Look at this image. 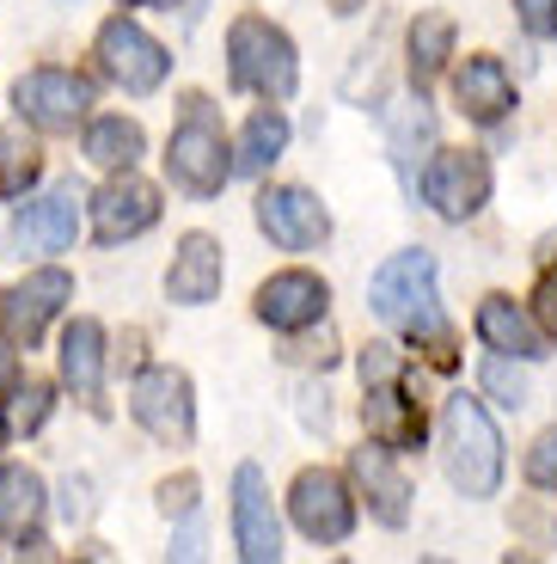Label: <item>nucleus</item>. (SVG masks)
Masks as SVG:
<instances>
[{
  "instance_id": "obj_22",
  "label": "nucleus",
  "mask_w": 557,
  "mask_h": 564,
  "mask_svg": "<svg viewBox=\"0 0 557 564\" xmlns=\"http://www.w3.org/2000/svg\"><path fill=\"white\" fill-rule=\"evenodd\" d=\"M282 148H288V117L282 111H251L245 135H239V148H233V172L258 178V172H270L282 160Z\"/></svg>"
},
{
  "instance_id": "obj_28",
  "label": "nucleus",
  "mask_w": 557,
  "mask_h": 564,
  "mask_svg": "<svg viewBox=\"0 0 557 564\" xmlns=\"http://www.w3.org/2000/svg\"><path fill=\"white\" fill-rule=\"evenodd\" d=\"M43 417H50V387L25 381V387H13V393H7V411H0V430H13V436H31V430H37Z\"/></svg>"
},
{
  "instance_id": "obj_7",
  "label": "nucleus",
  "mask_w": 557,
  "mask_h": 564,
  "mask_svg": "<svg viewBox=\"0 0 557 564\" xmlns=\"http://www.w3.org/2000/svg\"><path fill=\"white\" fill-rule=\"evenodd\" d=\"M98 62H105V74H111L123 93H135V99L154 93V86L172 74V56L135 25V19H111V25L98 31Z\"/></svg>"
},
{
  "instance_id": "obj_33",
  "label": "nucleus",
  "mask_w": 557,
  "mask_h": 564,
  "mask_svg": "<svg viewBox=\"0 0 557 564\" xmlns=\"http://www.w3.org/2000/svg\"><path fill=\"white\" fill-rule=\"evenodd\" d=\"M196 497V479H178V485H160V503H166V516H184Z\"/></svg>"
},
{
  "instance_id": "obj_32",
  "label": "nucleus",
  "mask_w": 557,
  "mask_h": 564,
  "mask_svg": "<svg viewBox=\"0 0 557 564\" xmlns=\"http://www.w3.org/2000/svg\"><path fill=\"white\" fill-rule=\"evenodd\" d=\"M398 375V356H392V344H368L362 350V381L374 387V381H392Z\"/></svg>"
},
{
  "instance_id": "obj_18",
  "label": "nucleus",
  "mask_w": 557,
  "mask_h": 564,
  "mask_svg": "<svg viewBox=\"0 0 557 564\" xmlns=\"http://www.w3.org/2000/svg\"><path fill=\"white\" fill-rule=\"evenodd\" d=\"M221 276H227L221 246H215L209 234H184L178 258H172V270H166V295L178 301V307H209V301L221 295Z\"/></svg>"
},
{
  "instance_id": "obj_1",
  "label": "nucleus",
  "mask_w": 557,
  "mask_h": 564,
  "mask_svg": "<svg viewBox=\"0 0 557 564\" xmlns=\"http://www.w3.org/2000/svg\"><path fill=\"white\" fill-rule=\"evenodd\" d=\"M441 460L460 497H496L502 485V436L472 393H447L441 405Z\"/></svg>"
},
{
  "instance_id": "obj_36",
  "label": "nucleus",
  "mask_w": 557,
  "mask_h": 564,
  "mask_svg": "<svg viewBox=\"0 0 557 564\" xmlns=\"http://www.w3.org/2000/svg\"><path fill=\"white\" fill-rule=\"evenodd\" d=\"M545 258H551V282H557V240H551V252H545Z\"/></svg>"
},
{
  "instance_id": "obj_2",
  "label": "nucleus",
  "mask_w": 557,
  "mask_h": 564,
  "mask_svg": "<svg viewBox=\"0 0 557 564\" xmlns=\"http://www.w3.org/2000/svg\"><path fill=\"white\" fill-rule=\"evenodd\" d=\"M374 313L404 332V338H441V301H435V258L429 252H398L374 270L368 289Z\"/></svg>"
},
{
  "instance_id": "obj_4",
  "label": "nucleus",
  "mask_w": 557,
  "mask_h": 564,
  "mask_svg": "<svg viewBox=\"0 0 557 564\" xmlns=\"http://www.w3.org/2000/svg\"><path fill=\"white\" fill-rule=\"evenodd\" d=\"M166 172H172L178 191H190V197H221V184L233 178V148H227V135H221V123H215L209 99H190L184 123L172 129Z\"/></svg>"
},
{
  "instance_id": "obj_37",
  "label": "nucleus",
  "mask_w": 557,
  "mask_h": 564,
  "mask_svg": "<svg viewBox=\"0 0 557 564\" xmlns=\"http://www.w3.org/2000/svg\"><path fill=\"white\" fill-rule=\"evenodd\" d=\"M117 7H141V0H117Z\"/></svg>"
},
{
  "instance_id": "obj_23",
  "label": "nucleus",
  "mask_w": 557,
  "mask_h": 564,
  "mask_svg": "<svg viewBox=\"0 0 557 564\" xmlns=\"http://www.w3.org/2000/svg\"><path fill=\"white\" fill-rule=\"evenodd\" d=\"M86 160L105 172H129L141 160V123H129V117H92L86 123Z\"/></svg>"
},
{
  "instance_id": "obj_35",
  "label": "nucleus",
  "mask_w": 557,
  "mask_h": 564,
  "mask_svg": "<svg viewBox=\"0 0 557 564\" xmlns=\"http://www.w3.org/2000/svg\"><path fill=\"white\" fill-rule=\"evenodd\" d=\"M7 375H13V344L0 338V381H7Z\"/></svg>"
},
{
  "instance_id": "obj_29",
  "label": "nucleus",
  "mask_w": 557,
  "mask_h": 564,
  "mask_svg": "<svg viewBox=\"0 0 557 564\" xmlns=\"http://www.w3.org/2000/svg\"><path fill=\"white\" fill-rule=\"evenodd\" d=\"M484 387L496 393V405H509V411H521L533 399L527 375H521V368H509V362H484Z\"/></svg>"
},
{
  "instance_id": "obj_38",
  "label": "nucleus",
  "mask_w": 557,
  "mask_h": 564,
  "mask_svg": "<svg viewBox=\"0 0 557 564\" xmlns=\"http://www.w3.org/2000/svg\"><path fill=\"white\" fill-rule=\"evenodd\" d=\"M196 7H203V0H196Z\"/></svg>"
},
{
  "instance_id": "obj_31",
  "label": "nucleus",
  "mask_w": 557,
  "mask_h": 564,
  "mask_svg": "<svg viewBox=\"0 0 557 564\" xmlns=\"http://www.w3.org/2000/svg\"><path fill=\"white\" fill-rule=\"evenodd\" d=\"M515 13L533 37H557V0H515Z\"/></svg>"
},
{
  "instance_id": "obj_26",
  "label": "nucleus",
  "mask_w": 557,
  "mask_h": 564,
  "mask_svg": "<svg viewBox=\"0 0 557 564\" xmlns=\"http://www.w3.org/2000/svg\"><path fill=\"white\" fill-rule=\"evenodd\" d=\"M411 80H435V74L447 68V56H454V19L447 13H423L417 25H411Z\"/></svg>"
},
{
  "instance_id": "obj_30",
  "label": "nucleus",
  "mask_w": 557,
  "mask_h": 564,
  "mask_svg": "<svg viewBox=\"0 0 557 564\" xmlns=\"http://www.w3.org/2000/svg\"><path fill=\"white\" fill-rule=\"evenodd\" d=\"M527 479L539 485V491H557V430H545L527 448Z\"/></svg>"
},
{
  "instance_id": "obj_24",
  "label": "nucleus",
  "mask_w": 557,
  "mask_h": 564,
  "mask_svg": "<svg viewBox=\"0 0 557 564\" xmlns=\"http://www.w3.org/2000/svg\"><path fill=\"white\" fill-rule=\"evenodd\" d=\"M37 516H43V479L31 466H7L0 473V534L25 540Z\"/></svg>"
},
{
  "instance_id": "obj_19",
  "label": "nucleus",
  "mask_w": 557,
  "mask_h": 564,
  "mask_svg": "<svg viewBox=\"0 0 557 564\" xmlns=\"http://www.w3.org/2000/svg\"><path fill=\"white\" fill-rule=\"evenodd\" d=\"M454 105H460L472 123H502V117L515 111V86L502 74L496 56H472L460 74H454Z\"/></svg>"
},
{
  "instance_id": "obj_5",
  "label": "nucleus",
  "mask_w": 557,
  "mask_h": 564,
  "mask_svg": "<svg viewBox=\"0 0 557 564\" xmlns=\"http://www.w3.org/2000/svg\"><path fill=\"white\" fill-rule=\"evenodd\" d=\"M423 197L435 203V215L447 221H472L490 203V160L478 148H441L423 172Z\"/></svg>"
},
{
  "instance_id": "obj_14",
  "label": "nucleus",
  "mask_w": 557,
  "mask_h": 564,
  "mask_svg": "<svg viewBox=\"0 0 557 564\" xmlns=\"http://www.w3.org/2000/svg\"><path fill=\"white\" fill-rule=\"evenodd\" d=\"M160 221V191L154 184H141V178H111L105 191L92 197V234L105 246H123L135 240V234H148V227Z\"/></svg>"
},
{
  "instance_id": "obj_12",
  "label": "nucleus",
  "mask_w": 557,
  "mask_h": 564,
  "mask_svg": "<svg viewBox=\"0 0 557 564\" xmlns=\"http://www.w3.org/2000/svg\"><path fill=\"white\" fill-rule=\"evenodd\" d=\"M80 191L74 184H62V191H50V197L25 203L13 221V252L19 258H50V252H68L74 234H80Z\"/></svg>"
},
{
  "instance_id": "obj_11",
  "label": "nucleus",
  "mask_w": 557,
  "mask_h": 564,
  "mask_svg": "<svg viewBox=\"0 0 557 564\" xmlns=\"http://www.w3.org/2000/svg\"><path fill=\"white\" fill-rule=\"evenodd\" d=\"M258 227H264L282 252H313V246L331 234V215H325V203L313 197V191H301V184H270L264 197H258Z\"/></svg>"
},
{
  "instance_id": "obj_21",
  "label": "nucleus",
  "mask_w": 557,
  "mask_h": 564,
  "mask_svg": "<svg viewBox=\"0 0 557 564\" xmlns=\"http://www.w3.org/2000/svg\"><path fill=\"white\" fill-rule=\"evenodd\" d=\"M62 381L74 393H98L105 387V325L98 319H74L62 332Z\"/></svg>"
},
{
  "instance_id": "obj_6",
  "label": "nucleus",
  "mask_w": 557,
  "mask_h": 564,
  "mask_svg": "<svg viewBox=\"0 0 557 564\" xmlns=\"http://www.w3.org/2000/svg\"><path fill=\"white\" fill-rule=\"evenodd\" d=\"M288 516L294 528L307 540H319V546H343L349 534H356V497H349V485L337 479V473H301L288 491Z\"/></svg>"
},
{
  "instance_id": "obj_8",
  "label": "nucleus",
  "mask_w": 557,
  "mask_h": 564,
  "mask_svg": "<svg viewBox=\"0 0 557 564\" xmlns=\"http://www.w3.org/2000/svg\"><path fill=\"white\" fill-rule=\"evenodd\" d=\"M129 411H135V423H141L154 442H190V430H196V399H190L184 368H148V375L135 381Z\"/></svg>"
},
{
  "instance_id": "obj_25",
  "label": "nucleus",
  "mask_w": 557,
  "mask_h": 564,
  "mask_svg": "<svg viewBox=\"0 0 557 564\" xmlns=\"http://www.w3.org/2000/svg\"><path fill=\"white\" fill-rule=\"evenodd\" d=\"M386 141H392V160H398V166L423 160V148L435 141V111H429L423 93H411V99H398L386 111Z\"/></svg>"
},
{
  "instance_id": "obj_3",
  "label": "nucleus",
  "mask_w": 557,
  "mask_h": 564,
  "mask_svg": "<svg viewBox=\"0 0 557 564\" xmlns=\"http://www.w3.org/2000/svg\"><path fill=\"white\" fill-rule=\"evenodd\" d=\"M227 74H233V86L264 93V99H294V86H301L294 43L258 13L233 19V31H227Z\"/></svg>"
},
{
  "instance_id": "obj_9",
  "label": "nucleus",
  "mask_w": 557,
  "mask_h": 564,
  "mask_svg": "<svg viewBox=\"0 0 557 564\" xmlns=\"http://www.w3.org/2000/svg\"><path fill=\"white\" fill-rule=\"evenodd\" d=\"M13 105L37 129H56L62 135V129H74L86 111H92V86H86L80 74H68V68H31V74H19Z\"/></svg>"
},
{
  "instance_id": "obj_17",
  "label": "nucleus",
  "mask_w": 557,
  "mask_h": 564,
  "mask_svg": "<svg viewBox=\"0 0 557 564\" xmlns=\"http://www.w3.org/2000/svg\"><path fill=\"white\" fill-rule=\"evenodd\" d=\"M349 473H356V485H362L368 509H374V522L404 528V516H411V485H404V473H398V460H392L386 442L356 448V454H349Z\"/></svg>"
},
{
  "instance_id": "obj_20",
  "label": "nucleus",
  "mask_w": 557,
  "mask_h": 564,
  "mask_svg": "<svg viewBox=\"0 0 557 564\" xmlns=\"http://www.w3.org/2000/svg\"><path fill=\"white\" fill-rule=\"evenodd\" d=\"M362 417H368V436L386 442V448H417L423 442V411L398 393L392 381H374L362 399Z\"/></svg>"
},
{
  "instance_id": "obj_10",
  "label": "nucleus",
  "mask_w": 557,
  "mask_h": 564,
  "mask_svg": "<svg viewBox=\"0 0 557 564\" xmlns=\"http://www.w3.org/2000/svg\"><path fill=\"white\" fill-rule=\"evenodd\" d=\"M233 540H239V558L245 564H276L282 558L276 503H270V485L251 460L233 473Z\"/></svg>"
},
{
  "instance_id": "obj_34",
  "label": "nucleus",
  "mask_w": 557,
  "mask_h": 564,
  "mask_svg": "<svg viewBox=\"0 0 557 564\" xmlns=\"http://www.w3.org/2000/svg\"><path fill=\"white\" fill-rule=\"evenodd\" d=\"M539 319H545V332L557 338V282H545V289H539Z\"/></svg>"
},
{
  "instance_id": "obj_16",
  "label": "nucleus",
  "mask_w": 557,
  "mask_h": 564,
  "mask_svg": "<svg viewBox=\"0 0 557 564\" xmlns=\"http://www.w3.org/2000/svg\"><path fill=\"white\" fill-rule=\"evenodd\" d=\"M478 338H484L490 350L515 356V362H539V356H551L545 325L533 319L527 307H515L509 295H484V307H478Z\"/></svg>"
},
{
  "instance_id": "obj_15",
  "label": "nucleus",
  "mask_w": 557,
  "mask_h": 564,
  "mask_svg": "<svg viewBox=\"0 0 557 564\" xmlns=\"http://www.w3.org/2000/svg\"><path fill=\"white\" fill-rule=\"evenodd\" d=\"M68 295H74L68 270H31L19 289H7V295H0V319L13 325V338H19V344H37V338H43V325L56 319Z\"/></svg>"
},
{
  "instance_id": "obj_27",
  "label": "nucleus",
  "mask_w": 557,
  "mask_h": 564,
  "mask_svg": "<svg viewBox=\"0 0 557 564\" xmlns=\"http://www.w3.org/2000/svg\"><path fill=\"white\" fill-rule=\"evenodd\" d=\"M31 184H37V141L25 129H0V191L25 197Z\"/></svg>"
},
{
  "instance_id": "obj_13",
  "label": "nucleus",
  "mask_w": 557,
  "mask_h": 564,
  "mask_svg": "<svg viewBox=\"0 0 557 564\" xmlns=\"http://www.w3.org/2000/svg\"><path fill=\"white\" fill-rule=\"evenodd\" d=\"M325 307H331V289L313 270H282L258 289V319L270 332H307V325L325 319Z\"/></svg>"
}]
</instances>
